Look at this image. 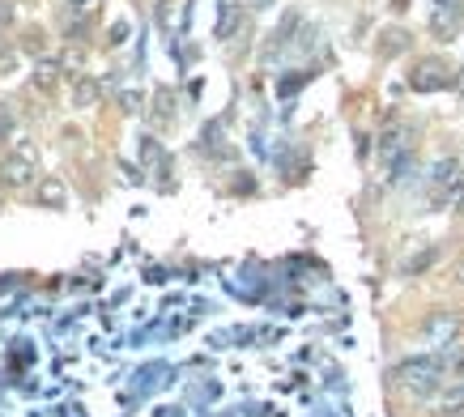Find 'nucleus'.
Listing matches in <instances>:
<instances>
[{
    "label": "nucleus",
    "instance_id": "9d476101",
    "mask_svg": "<svg viewBox=\"0 0 464 417\" xmlns=\"http://www.w3.org/2000/svg\"><path fill=\"white\" fill-rule=\"evenodd\" d=\"M456 328H460V320H435V324H430V333H435V336L456 333Z\"/></svg>",
    "mask_w": 464,
    "mask_h": 417
},
{
    "label": "nucleus",
    "instance_id": "6e6552de",
    "mask_svg": "<svg viewBox=\"0 0 464 417\" xmlns=\"http://www.w3.org/2000/svg\"><path fill=\"white\" fill-rule=\"evenodd\" d=\"M235 26H239V5H230L222 17V26H218V39H230L235 34Z\"/></svg>",
    "mask_w": 464,
    "mask_h": 417
},
{
    "label": "nucleus",
    "instance_id": "39448f33",
    "mask_svg": "<svg viewBox=\"0 0 464 417\" xmlns=\"http://www.w3.org/2000/svg\"><path fill=\"white\" fill-rule=\"evenodd\" d=\"M72 98H77V107H94V102H99V85L82 73V77H77V85H72Z\"/></svg>",
    "mask_w": 464,
    "mask_h": 417
},
{
    "label": "nucleus",
    "instance_id": "1a4fd4ad",
    "mask_svg": "<svg viewBox=\"0 0 464 417\" xmlns=\"http://www.w3.org/2000/svg\"><path fill=\"white\" fill-rule=\"evenodd\" d=\"M120 107H124L128 115H137V112H141V107H145V98L137 94V90H120Z\"/></svg>",
    "mask_w": 464,
    "mask_h": 417
},
{
    "label": "nucleus",
    "instance_id": "0eeeda50",
    "mask_svg": "<svg viewBox=\"0 0 464 417\" xmlns=\"http://www.w3.org/2000/svg\"><path fill=\"white\" fill-rule=\"evenodd\" d=\"M39 200H43V205H52V208H60V205H64V183H60V179H43L39 183Z\"/></svg>",
    "mask_w": 464,
    "mask_h": 417
},
{
    "label": "nucleus",
    "instance_id": "f257e3e1",
    "mask_svg": "<svg viewBox=\"0 0 464 417\" xmlns=\"http://www.w3.org/2000/svg\"><path fill=\"white\" fill-rule=\"evenodd\" d=\"M39 175V150L34 141H17L14 150L0 158V188H26Z\"/></svg>",
    "mask_w": 464,
    "mask_h": 417
},
{
    "label": "nucleus",
    "instance_id": "f03ea898",
    "mask_svg": "<svg viewBox=\"0 0 464 417\" xmlns=\"http://www.w3.org/2000/svg\"><path fill=\"white\" fill-rule=\"evenodd\" d=\"M448 85H456V73L448 69V60L439 56L418 60L413 73H409V90H418V94H435V90H448Z\"/></svg>",
    "mask_w": 464,
    "mask_h": 417
},
{
    "label": "nucleus",
    "instance_id": "20e7f679",
    "mask_svg": "<svg viewBox=\"0 0 464 417\" xmlns=\"http://www.w3.org/2000/svg\"><path fill=\"white\" fill-rule=\"evenodd\" d=\"M409 47V34L401 26H392V30H380V43H375V52H380V60H396L401 52Z\"/></svg>",
    "mask_w": 464,
    "mask_h": 417
},
{
    "label": "nucleus",
    "instance_id": "423d86ee",
    "mask_svg": "<svg viewBox=\"0 0 464 417\" xmlns=\"http://www.w3.org/2000/svg\"><path fill=\"white\" fill-rule=\"evenodd\" d=\"M56 77H60L56 60H39V64H34V85H39V90H52V85H56Z\"/></svg>",
    "mask_w": 464,
    "mask_h": 417
},
{
    "label": "nucleus",
    "instance_id": "4468645a",
    "mask_svg": "<svg viewBox=\"0 0 464 417\" xmlns=\"http://www.w3.org/2000/svg\"><path fill=\"white\" fill-rule=\"evenodd\" d=\"M456 85H460V90H464V73H456Z\"/></svg>",
    "mask_w": 464,
    "mask_h": 417
},
{
    "label": "nucleus",
    "instance_id": "9b49d317",
    "mask_svg": "<svg viewBox=\"0 0 464 417\" xmlns=\"http://www.w3.org/2000/svg\"><path fill=\"white\" fill-rule=\"evenodd\" d=\"M9 128H14V115H9V112H5V107H0V137H5Z\"/></svg>",
    "mask_w": 464,
    "mask_h": 417
},
{
    "label": "nucleus",
    "instance_id": "f8f14e48",
    "mask_svg": "<svg viewBox=\"0 0 464 417\" xmlns=\"http://www.w3.org/2000/svg\"><path fill=\"white\" fill-rule=\"evenodd\" d=\"M124 34H128V26H124V22H115V26H111V43H124Z\"/></svg>",
    "mask_w": 464,
    "mask_h": 417
},
{
    "label": "nucleus",
    "instance_id": "ddd939ff",
    "mask_svg": "<svg viewBox=\"0 0 464 417\" xmlns=\"http://www.w3.org/2000/svg\"><path fill=\"white\" fill-rule=\"evenodd\" d=\"M72 9H82V14H90V5H94V0H69Z\"/></svg>",
    "mask_w": 464,
    "mask_h": 417
},
{
    "label": "nucleus",
    "instance_id": "7ed1b4c3",
    "mask_svg": "<svg viewBox=\"0 0 464 417\" xmlns=\"http://www.w3.org/2000/svg\"><path fill=\"white\" fill-rule=\"evenodd\" d=\"M460 26H464L460 0H435V9H430V34H435V39H456Z\"/></svg>",
    "mask_w": 464,
    "mask_h": 417
},
{
    "label": "nucleus",
    "instance_id": "2eb2a0df",
    "mask_svg": "<svg viewBox=\"0 0 464 417\" xmlns=\"http://www.w3.org/2000/svg\"><path fill=\"white\" fill-rule=\"evenodd\" d=\"M252 5H256V9H265V5H268V0H252Z\"/></svg>",
    "mask_w": 464,
    "mask_h": 417
}]
</instances>
